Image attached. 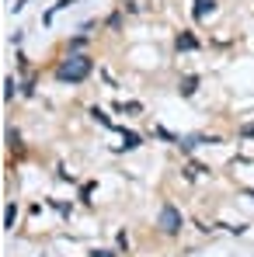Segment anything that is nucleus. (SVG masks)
<instances>
[{"instance_id":"1a4fd4ad","label":"nucleus","mask_w":254,"mask_h":257,"mask_svg":"<svg viewBox=\"0 0 254 257\" xmlns=\"http://www.w3.org/2000/svg\"><path fill=\"white\" fill-rule=\"evenodd\" d=\"M251 198H254V191H251Z\"/></svg>"},{"instance_id":"f257e3e1","label":"nucleus","mask_w":254,"mask_h":257,"mask_svg":"<svg viewBox=\"0 0 254 257\" xmlns=\"http://www.w3.org/2000/svg\"><path fill=\"white\" fill-rule=\"evenodd\" d=\"M91 59L87 56H70L66 63H63V70H59V80H70V84H80L87 73H91Z\"/></svg>"},{"instance_id":"f03ea898","label":"nucleus","mask_w":254,"mask_h":257,"mask_svg":"<svg viewBox=\"0 0 254 257\" xmlns=\"http://www.w3.org/2000/svg\"><path fill=\"white\" fill-rule=\"evenodd\" d=\"M181 222H185V219H181V212H178L174 205H164V209H160V229H164V233H178Z\"/></svg>"},{"instance_id":"423d86ee","label":"nucleus","mask_w":254,"mask_h":257,"mask_svg":"<svg viewBox=\"0 0 254 257\" xmlns=\"http://www.w3.org/2000/svg\"><path fill=\"white\" fill-rule=\"evenodd\" d=\"M181 94H195V77H188V80H185V87H181Z\"/></svg>"},{"instance_id":"0eeeda50","label":"nucleus","mask_w":254,"mask_h":257,"mask_svg":"<svg viewBox=\"0 0 254 257\" xmlns=\"http://www.w3.org/2000/svg\"><path fill=\"white\" fill-rule=\"evenodd\" d=\"M178 45H185V49H195V45H199V42H195L192 35H185V39H178Z\"/></svg>"},{"instance_id":"20e7f679","label":"nucleus","mask_w":254,"mask_h":257,"mask_svg":"<svg viewBox=\"0 0 254 257\" xmlns=\"http://www.w3.org/2000/svg\"><path fill=\"white\" fill-rule=\"evenodd\" d=\"M14 219H18V209H14V205H7V212H4V222H7V229H14Z\"/></svg>"},{"instance_id":"7ed1b4c3","label":"nucleus","mask_w":254,"mask_h":257,"mask_svg":"<svg viewBox=\"0 0 254 257\" xmlns=\"http://www.w3.org/2000/svg\"><path fill=\"white\" fill-rule=\"evenodd\" d=\"M212 7H216V0H195V18H206V14H212Z\"/></svg>"},{"instance_id":"39448f33","label":"nucleus","mask_w":254,"mask_h":257,"mask_svg":"<svg viewBox=\"0 0 254 257\" xmlns=\"http://www.w3.org/2000/svg\"><path fill=\"white\" fill-rule=\"evenodd\" d=\"M139 146V136H132V132H126V150H136Z\"/></svg>"},{"instance_id":"6e6552de","label":"nucleus","mask_w":254,"mask_h":257,"mask_svg":"<svg viewBox=\"0 0 254 257\" xmlns=\"http://www.w3.org/2000/svg\"><path fill=\"white\" fill-rule=\"evenodd\" d=\"M240 136H251V139H254V125H244V128H240Z\"/></svg>"}]
</instances>
